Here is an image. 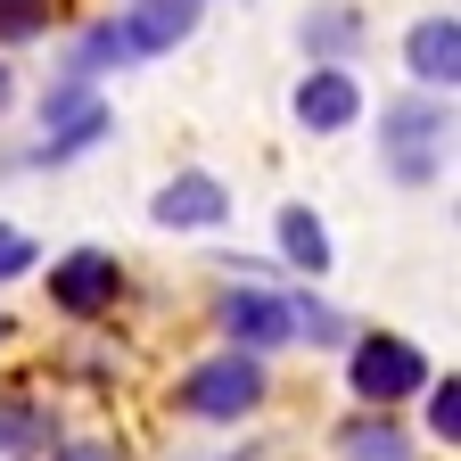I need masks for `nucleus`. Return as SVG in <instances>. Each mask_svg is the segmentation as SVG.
Here are the masks:
<instances>
[{"label":"nucleus","mask_w":461,"mask_h":461,"mask_svg":"<svg viewBox=\"0 0 461 461\" xmlns=\"http://www.w3.org/2000/svg\"><path fill=\"white\" fill-rule=\"evenodd\" d=\"M264 403V363L256 355H214L182 379V412L190 420H248Z\"/></svg>","instance_id":"1"},{"label":"nucleus","mask_w":461,"mask_h":461,"mask_svg":"<svg viewBox=\"0 0 461 461\" xmlns=\"http://www.w3.org/2000/svg\"><path fill=\"white\" fill-rule=\"evenodd\" d=\"M379 140H387V173L395 182H429L437 149H445V107L437 99H403L379 115Z\"/></svg>","instance_id":"2"},{"label":"nucleus","mask_w":461,"mask_h":461,"mask_svg":"<svg viewBox=\"0 0 461 461\" xmlns=\"http://www.w3.org/2000/svg\"><path fill=\"white\" fill-rule=\"evenodd\" d=\"M412 387H429L420 346H403V338H363L355 346V395L363 403H395V395H412Z\"/></svg>","instance_id":"3"},{"label":"nucleus","mask_w":461,"mask_h":461,"mask_svg":"<svg viewBox=\"0 0 461 461\" xmlns=\"http://www.w3.org/2000/svg\"><path fill=\"white\" fill-rule=\"evenodd\" d=\"M115 288H124V272H115V256H99V248H75L67 264L50 272V297L67 305V313H107Z\"/></svg>","instance_id":"4"},{"label":"nucleus","mask_w":461,"mask_h":461,"mask_svg":"<svg viewBox=\"0 0 461 461\" xmlns=\"http://www.w3.org/2000/svg\"><path fill=\"white\" fill-rule=\"evenodd\" d=\"M190 25H198L190 0H140V9L115 25V41H124V58H157V50H173V41H190Z\"/></svg>","instance_id":"5"},{"label":"nucleus","mask_w":461,"mask_h":461,"mask_svg":"<svg viewBox=\"0 0 461 461\" xmlns=\"http://www.w3.org/2000/svg\"><path fill=\"white\" fill-rule=\"evenodd\" d=\"M222 214H230V198H222L214 173H182V182L157 190V222H165V230H206V222H222Z\"/></svg>","instance_id":"6"},{"label":"nucleus","mask_w":461,"mask_h":461,"mask_svg":"<svg viewBox=\"0 0 461 461\" xmlns=\"http://www.w3.org/2000/svg\"><path fill=\"white\" fill-rule=\"evenodd\" d=\"M222 330L240 346H288V330H297V313H288L280 297H264V288H240V297L222 305Z\"/></svg>","instance_id":"7"},{"label":"nucleus","mask_w":461,"mask_h":461,"mask_svg":"<svg viewBox=\"0 0 461 461\" xmlns=\"http://www.w3.org/2000/svg\"><path fill=\"white\" fill-rule=\"evenodd\" d=\"M355 107H363V91H355V75H338V67L305 75V91H297V115H305L313 132H346V124H355Z\"/></svg>","instance_id":"8"},{"label":"nucleus","mask_w":461,"mask_h":461,"mask_svg":"<svg viewBox=\"0 0 461 461\" xmlns=\"http://www.w3.org/2000/svg\"><path fill=\"white\" fill-rule=\"evenodd\" d=\"M453 17H429V25H412V75L420 83H453Z\"/></svg>","instance_id":"9"},{"label":"nucleus","mask_w":461,"mask_h":461,"mask_svg":"<svg viewBox=\"0 0 461 461\" xmlns=\"http://www.w3.org/2000/svg\"><path fill=\"white\" fill-rule=\"evenodd\" d=\"M280 248H288V264H297V272H330V240H321V222H313L305 206L280 214Z\"/></svg>","instance_id":"10"},{"label":"nucleus","mask_w":461,"mask_h":461,"mask_svg":"<svg viewBox=\"0 0 461 461\" xmlns=\"http://www.w3.org/2000/svg\"><path fill=\"white\" fill-rule=\"evenodd\" d=\"M346 461H412V445H403L387 420H355L346 429Z\"/></svg>","instance_id":"11"},{"label":"nucleus","mask_w":461,"mask_h":461,"mask_svg":"<svg viewBox=\"0 0 461 461\" xmlns=\"http://www.w3.org/2000/svg\"><path fill=\"white\" fill-rule=\"evenodd\" d=\"M99 132H107V115H99V107H75V124H67V132H50L41 165H67V157H83V149H91Z\"/></svg>","instance_id":"12"},{"label":"nucleus","mask_w":461,"mask_h":461,"mask_svg":"<svg viewBox=\"0 0 461 461\" xmlns=\"http://www.w3.org/2000/svg\"><path fill=\"white\" fill-rule=\"evenodd\" d=\"M429 429H437L445 445L461 437V387H453V379H445V387H429Z\"/></svg>","instance_id":"13"},{"label":"nucleus","mask_w":461,"mask_h":461,"mask_svg":"<svg viewBox=\"0 0 461 461\" xmlns=\"http://www.w3.org/2000/svg\"><path fill=\"white\" fill-rule=\"evenodd\" d=\"M50 9H58V0H0V33L17 41V33H33V25H41Z\"/></svg>","instance_id":"14"},{"label":"nucleus","mask_w":461,"mask_h":461,"mask_svg":"<svg viewBox=\"0 0 461 461\" xmlns=\"http://www.w3.org/2000/svg\"><path fill=\"white\" fill-rule=\"evenodd\" d=\"M305 41H321V50H346V41H355V17H346V9H321V25H305Z\"/></svg>","instance_id":"15"},{"label":"nucleus","mask_w":461,"mask_h":461,"mask_svg":"<svg viewBox=\"0 0 461 461\" xmlns=\"http://www.w3.org/2000/svg\"><path fill=\"white\" fill-rule=\"evenodd\" d=\"M33 264V240H17V230H0V280H17Z\"/></svg>","instance_id":"16"},{"label":"nucleus","mask_w":461,"mask_h":461,"mask_svg":"<svg viewBox=\"0 0 461 461\" xmlns=\"http://www.w3.org/2000/svg\"><path fill=\"white\" fill-rule=\"evenodd\" d=\"M58 461H124L115 445H58Z\"/></svg>","instance_id":"17"},{"label":"nucleus","mask_w":461,"mask_h":461,"mask_svg":"<svg viewBox=\"0 0 461 461\" xmlns=\"http://www.w3.org/2000/svg\"><path fill=\"white\" fill-rule=\"evenodd\" d=\"M0 107H9V67H0Z\"/></svg>","instance_id":"18"}]
</instances>
